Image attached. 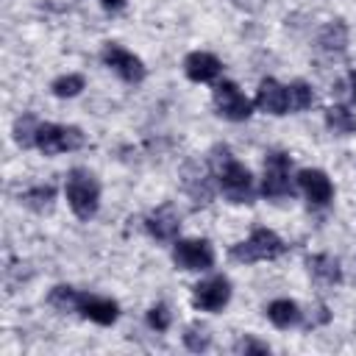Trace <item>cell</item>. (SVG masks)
Returning a JSON list of instances; mask_svg holds the SVG:
<instances>
[{"instance_id":"obj_28","label":"cell","mask_w":356,"mask_h":356,"mask_svg":"<svg viewBox=\"0 0 356 356\" xmlns=\"http://www.w3.org/2000/svg\"><path fill=\"white\" fill-rule=\"evenodd\" d=\"M100 6L106 11H122L125 8V0H100Z\"/></svg>"},{"instance_id":"obj_6","label":"cell","mask_w":356,"mask_h":356,"mask_svg":"<svg viewBox=\"0 0 356 356\" xmlns=\"http://www.w3.org/2000/svg\"><path fill=\"white\" fill-rule=\"evenodd\" d=\"M231 300V281L225 275H211L192 286V306L200 312H220Z\"/></svg>"},{"instance_id":"obj_11","label":"cell","mask_w":356,"mask_h":356,"mask_svg":"<svg viewBox=\"0 0 356 356\" xmlns=\"http://www.w3.org/2000/svg\"><path fill=\"white\" fill-rule=\"evenodd\" d=\"M256 106L259 111L264 114H286L289 111V92L286 86H281L275 78H264L259 83V92H256Z\"/></svg>"},{"instance_id":"obj_2","label":"cell","mask_w":356,"mask_h":356,"mask_svg":"<svg viewBox=\"0 0 356 356\" xmlns=\"http://www.w3.org/2000/svg\"><path fill=\"white\" fill-rule=\"evenodd\" d=\"M64 192H67V203L72 209V214L78 220H89L97 214L100 206V184L89 170H70L67 181H64Z\"/></svg>"},{"instance_id":"obj_20","label":"cell","mask_w":356,"mask_h":356,"mask_svg":"<svg viewBox=\"0 0 356 356\" xmlns=\"http://www.w3.org/2000/svg\"><path fill=\"white\" fill-rule=\"evenodd\" d=\"M53 197H56V189H53L50 184L31 186V189H25V192L19 195V200H22L28 209H33V211H44V209H50V206H53Z\"/></svg>"},{"instance_id":"obj_15","label":"cell","mask_w":356,"mask_h":356,"mask_svg":"<svg viewBox=\"0 0 356 356\" xmlns=\"http://www.w3.org/2000/svg\"><path fill=\"white\" fill-rule=\"evenodd\" d=\"M306 267H309V273H312L320 284L334 286V284L342 281V267H339V261H337L334 256H328V253H314V256H309V259H306Z\"/></svg>"},{"instance_id":"obj_4","label":"cell","mask_w":356,"mask_h":356,"mask_svg":"<svg viewBox=\"0 0 356 356\" xmlns=\"http://www.w3.org/2000/svg\"><path fill=\"white\" fill-rule=\"evenodd\" d=\"M83 145V131L75 125H58V122H39L36 128V147L44 156H58L78 150Z\"/></svg>"},{"instance_id":"obj_3","label":"cell","mask_w":356,"mask_h":356,"mask_svg":"<svg viewBox=\"0 0 356 356\" xmlns=\"http://www.w3.org/2000/svg\"><path fill=\"white\" fill-rule=\"evenodd\" d=\"M286 250L284 239L270 231V228H256L248 239L236 242L231 248V259L234 261H242V264H253V261H270V259H278L281 253Z\"/></svg>"},{"instance_id":"obj_21","label":"cell","mask_w":356,"mask_h":356,"mask_svg":"<svg viewBox=\"0 0 356 356\" xmlns=\"http://www.w3.org/2000/svg\"><path fill=\"white\" fill-rule=\"evenodd\" d=\"M325 125H328L334 134L345 136V134H353V131H356V117H353V111H348L345 106H331V108L325 111Z\"/></svg>"},{"instance_id":"obj_23","label":"cell","mask_w":356,"mask_h":356,"mask_svg":"<svg viewBox=\"0 0 356 356\" xmlns=\"http://www.w3.org/2000/svg\"><path fill=\"white\" fill-rule=\"evenodd\" d=\"M289 92V111H306L312 103H314V92L306 81H295L286 86Z\"/></svg>"},{"instance_id":"obj_26","label":"cell","mask_w":356,"mask_h":356,"mask_svg":"<svg viewBox=\"0 0 356 356\" xmlns=\"http://www.w3.org/2000/svg\"><path fill=\"white\" fill-rule=\"evenodd\" d=\"M170 320H172V317H170V309H167L164 303H156V306L147 309V325H150L153 331H159V334L167 331V328H170Z\"/></svg>"},{"instance_id":"obj_9","label":"cell","mask_w":356,"mask_h":356,"mask_svg":"<svg viewBox=\"0 0 356 356\" xmlns=\"http://www.w3.org/2000/svg\"><path fill=\"white\" fill-rule=\"evenodd\" d=\"M103 64H106L108 70H114V72H117L122 81H128V83H139V81H145V75H147L142 58L134 56L131 50L120 47V44H106V47H103Z\"/></svg>"},{"instance_id":"obj_14","label":"cell","mask_w":356,"mask_h":356,"mask_svg":"<svg viewBox=\"0 0 356 356\" xmlns=\"http://www.w3.org/2000/svg\"><path fill=\"white\" fill-rule=\"evenodd\" d=\"M298 184L314 206H325V203L334 200V184L323 170H300Z\"/></svg>"},{"instance_id":"obj_5","label":"cell","mask_w":356,"mask_h":356,"mask_svg":"<svg viewBox=\"0 0 356 356\" xmlns=\"http://www.w3.org/2000/svg\"><path fill=\"white\" fill-rule=\"evenodd\" d=\"M214 106H217V114L231 122H245L253 114V103L245 97V92L234 81H222L214 86Z\"/></svg>"},{"instance_id":"obj_25","label":"cell","mask_w":356,"mask_h":356,"mask_svg":"<svg viewBox=\"0 0 356 356\" xmlns=\"http://www.w3.org/2000/svg\"><path fill=\"white\" fill-rule=\"evenodd\" d=\"M50 89H53L56 97H75V95H81V89H83V75H78V72L61 75V78L53 81Z\"/></svg>"},{"instance_id":"obj_16","label":"cell","mask_w":356,"mask_h":356,"mask_svg":"<svg viewBox=\"0 0 356 356\" xmlns=\"http://www.w3.org/2000/svg\"><path fill=\"white\" fill-rule=\"evenodd\" d=\"M267 317H270V323H273L275 328H292V325L300 323L303 314H300V309H298L295 300L278 298V300H273V303L267 306Z\"/></svg>"},{"instance_id":"obj_29","label":"cell","mask_w":356,"mask_h":356,"mask_svg":"<svg viewBox=\"0 0 356 356\" xmlns=\"http://www.w3.org/2000/svg\"><path fill=\"white\" fill-rule=\"evenodd\" d=\"M350 95H353V100H356V70L350 72Z\"/></svg>"},{"instance_id":"obj_12","label":"cell","mask_w":356,"mask_h":356,"mask_svg":"<svg viewBox=\"0 0 356 356\" xmlns=\"http://www.w3.org/2000/svg\"><path fill=\"white\" fill-rule=\"evenodd\" d=\"M78 314L97 323V325H111L120 317V306L111 298H100V295H81L78 300Z\"/></svg>"},{"instance_id":"obj_8","label":"cell","mask_w":356,"mask_h":356,"mask_svg":"<svg viewBox=\"0 0 356 356\" xmlns=\"http://www.w3.org/2000/svg\"><path fill=\"white\" fill-rule=\"evenodd\" d=\"M172 261L181 270H209L214 264V248L206 239H178L172 248Z\"/></svg>"},{"instance_id":"obj_27","label":"cell","mask_w":356,"mask_h":356,"mask_svg":"<svg viewBox=\"0 0 356 356\" xmlns=\"http://www.w3.org/2000/svg\"><path fill=\"white\" fill-rule=\"evenodd\" d=\"M236 353H270V348H267V342H259V339H253V337H242L236 345Z\"/></svg>"},{"instance_id":"obj_22","label":"cell","mask_w":356,"mask_h":356,"mask_svg":"<svg viewBox=\"0 0 356 356\" xmlns=\"http://www.w3.org/2000/svg\"><path fill=\"white\" fill-rule=\"evenodd\" d=\"M36 128H39V120L33 114L17 117V122H14V142L19 147H36Z\"/></svg>"},{"instance_id":"obj_10","label":"cell","mask_w":356,"mask_h":356,"mask_svg":"<svg viewBox=\"0 0 356 356\" xmlns=\"http://www.w3.org/2000/svg\"><path fill=\"white\" fill-rule=\"evenodd\" d=\"M145 228L153 239L159 242H172L178 236V228H181V217L175 211L172 203H161L159 209H153L147 217H145Z\"/></svg>"},{"instance_id":"obj_7","label":"cell","mask_w":356,"mask_h":356,"mask_svg":"<svg viewBox=\"0 0 356 356\" xmlns=\"http://www.w3.org/2000/svg\"><path fill=\"white\" fill-rule=\"evenodd\" d=\"M264 197H286L292 195L289 184V156L286 153H270L264 159V178H261Z\"/></svg>"},{"instance_id":"obj_18","label":"cell","mask_w":356,"mask_h":356,"mask_svg":"<svg viewBox=\"0 0 356 356\" xmlns=\"http://www.w3.org/2000/svg\"><path fill=\"white\" fill-rule=\"evenodd\" d=\"M317 42H320V47L328 50V53H342L345 44H348V28H345L339 19H337V22H328V25L320 31Z\"/></svg>"},{"instance_id":"obj_1","label":"cell","mask_w":356,"mask_h":356,"mask_svg":"<svg viewBox=\"0 0 356 356\" xmlns=\"http://www.w3.org/2000/svg\"><path fill=\"white\" fill-rule=\"evenodd\" d=\"M211 167L220 181L222 195L231 203H253V175L245 164H239L228 147H214L211 153Z\"/></svg>"},{"instance_id":"obj_24","label":"cell","mask_w":356,"mask_h":356,"mask_svg":"<svg viewBox=\"0 0 356 356\" xmlns=\"http://www.w3.org/2000/svg\"><path fill=\"white\" fill-rule=\"evenodd\" d=\"M184 345H186L189 350H195V353L209 350V345H211V334H209V328L200 325V323L186 325V331H184Z\"/></svg>"},{"instance_id":"obj_13","label":"cell","mask_w":356,"mask_h":356,"mask_svg":"<svg viewBox=\"0 0 356 356\" xmlns=\"http://www.w3.org/2000/svg\"><path fill=\"white\" fill-rule=\"evenodd\" d=\"M184 72L195 83H209V81H214L222 72V64H220L217 56H211L206 50H195V53H189L184 58Z\"/></svg>"},{"instance_id":"obj_17","label":"cell","mask_w":356,"mask_h":356,"mask_svg":"<svg viewBox=\"0 0 356 356\" xmlns=\"http://www.w3.org/2000/svg\"><path fill=\"white\" fill-rule=\"evenodd\" d=\"M184 189L192 195L195 203H209V200H211L209 175H206L200 167H186V172H184Z\"/></svg>"},{"instance_id":"obj_19","label":"cell","mask_w":356,"mask_h":356,"mask_svg":"<svg viewBox=\"0 0 356 356\" xmlns=\"http://www.w3.org/2000/svg\"><path fill=\"white\" fill-rule=\"evenodd\" d=\"M78 300H81V292H75V289L67 286V284L53 286L50 295H47V303H50L56 312H61V314H67V312H78Z\"/></svg>"}]
</instances>
